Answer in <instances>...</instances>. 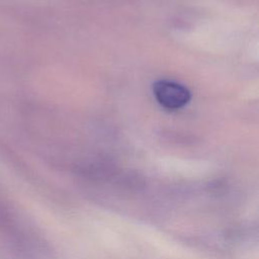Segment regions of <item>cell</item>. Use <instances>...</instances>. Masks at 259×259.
Here are the masks:
<instances>
[{
    "mask_svg": "<svg viewBox=\"0 0 259 259\" xmlns=\"http://www.w3.org/2000/svg\"><path fill=\"white\" fill-rule=\"evenodd\" d=\"M153 93L158 103L169 110L180 109L190 98V91L181 84L168 80H159L153 84Z\"/></svg>",
    "mask_w": 259,
    "mask_h": 259,
    "instance_id": "1",
    "label": "cell"
}]
</instances>
